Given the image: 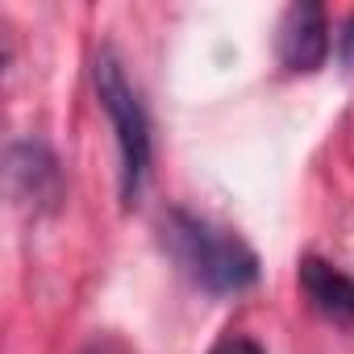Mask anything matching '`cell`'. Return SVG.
<instances>
[{
  "label": "cell",
  "instance_id": "obj_1",
  "mask_svg": "<svg viewBox=\"0 0 354 354\" xmlns=\"http://www.w3.org/2000/svg\"><path fill=\"white\" fill-rule=\"evenodd\" d=\"M162 246L171 250V259L180 263L201 288L217 292V296H230V292H242L259 279V259L254 250L217 230L213 221L196 217V213H184V209H171L162 217Z\"/></svg>",
  "mask_w": 354,
  "mask_h": 354
},
{
  "label": "cell",
  "instance_id": "obj_2",
  "mask_svg": "<svg viewBox=\"0 0 354 354\" xmlns=\"http://www.w3.org/2000/svg\"><path fill=\"white\" fill-rule=\"evenodd\" d=\"M92 75H96V96H100V104L117 129V146H121V201L133 205L146 184V171H150V117L113 50L96 55Z\"/></svg>",
  "mask_w": 354,
  "mask_h": 354
},
{
  "label": "cell",
  "instance_id": "obj_3",
  "mask_svg": "<svg viewBox=\"0 0 354 354\" xmlns=\"http://www.w3.org/2000/svg\"><path fill=\"white\" fill-rule=\"evenodd\" d=\"M279 59L288 71H317L329 59V21L321 5H292L279 26Z\"/></svg>",
  "mask_w": 354,
  "mask_h": 354
},
{
  "label": "cell",
  "instance_id": "obj_4",
  "mask_svg": "<svg viewBox=\"0 0 354 354\" xmlns=\"http://www.w3.org/2000/svg\"><path fill=\"white\" fill-rule=\"evenodd\" d=\"M9 184L26 205L55 209L59 201V162L42 142H17L9 150Z\"/></svg>",
  "mask_w": 354,
  "mask_h": 354
},
{
  "label": "cell",
  "instance_id": "obj_5",
  "mask_svg": "<svg viewBox=\"0 0 354 354\" xmlns=\"http://www.w3.org/2000/svg\"><path fill=\"white\" fill-rule=\"evenodd\" d=\"M300 288L308 292V300L321 317L354 329V279L346 271H337L325 259H304L300 263Z\"/></svg>",
  "mask_w": 354,
  "mask_h": 354
},
{
  "label": "cell",
  "instance_id": "obj_6",
  "mask_svg": "<svg viewBox=\"0 0 354 354\" xmlns=\"http://www.w3.org/2000/svg\"><path fill=\"white\" fill-rule=\"evenodd\" d=\"M213 354H263V346H259V342H250V337H225Z\"/></svg>",
  "mask_w": 354,
  "mask_h": 354
}]
</instances>
